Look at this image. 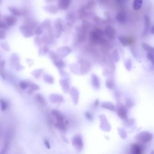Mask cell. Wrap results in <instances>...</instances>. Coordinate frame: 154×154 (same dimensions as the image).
<instances>
[{"mask_svg": "<svg viewBox=\"0 0 154 154\" xmlns=\"http://www.w3.org/2000/svg\"><path fill=\"white\" fill-rule=\"evenodd\" d=\"M20 30L21 31L22 35L24 37H29L33 36V32L32 31V29L28 27L25 25L20 26Z\"/></svg>", "mask_w": 154, "mask_h": 154, "instance_id": "6", "label": "cell"}, {"mask_svg": "<svg viewBox=\"0 0 154 154\" xmlns=\"http://www.w3.org/2000/svg\"><path fill=\"white\" fill-rule=\"evenodd\" d=\"M143 0H134L132 3L133 9L135 10H138L142 8Z\"/></svg>", "mask_w": 154, "mask_h": 154, "instance_id": "18", "label": "cell"}, {"mask_svg": "<svg viewBox=\"0 0 154 154\" xmlns=\"http://www.w3.org/2000/svg\"><path fill=\"white\" fill-rule=\"evenodd\" d=\"M114 57H115V59H116V57H117V59L118 60H119V56L117 50H115L114 51Z\"/></svg>", "mask_w": 154, "mask_h": 154, "instance_id": "44", "label": "cell"}, {"mask_svg": "<svg viewBox=\"0 0 154 154\" xmlns=\"http://www.w3.org/2000/svg\"><path fill=\"white\" fill-rule=\"evenodd\" d=\"M0 17H1V15H0Z\"/></svg>", "mask_w": 154, "mask_h": 154, "instance_id": "51", "label": "cell"}, {"mask_svg": "<svg viewBox=\"0 0 154 154\" xmlns=\"http://www.w3.org/2000/svg\"><path fill=\"white\" fill-rule=\"evenodd\" d=\"M147 57L148 59L151 61V62L153 63V53L152 52H149L147 55Z\"/></svg>", "mask_w": 154, "mask_h": 154, "instance_id": "40", "label": "cell"}, {"mask_svg": "<svg viewBox=\"0 0 154 154\" xmlns=\"http://www.w3.org/2000/svg\"><path fill=\"white\" fill-rule=\"evenodd\" d=\"M116 33V31L115 28L111 26H107L105 28V31H104V33H105L106 36L110 39H113L115 37Z\"/></svg>", "mask_w": 154, "mask_h": 154, "instance_id": "7", "label": "cell"}, {"mask_svg": "<svg viewBox=\"0 0 154 154\" xmlns=\"http://www.w3.org/2000/svg\"><path fill=\"white\" fill-rule=\"evenodd\" d=\"M8 9H9V10L11 12V13L14 15V16H19L22 15V12H21L19 9L16 8V7H9Z\"/></svg>", "mask_w": 154, "mask_h": 154, "instance_id": "21", "label": "cell"}, {"mask_svg": "<svg viewBox=\"0 0 154 154\" xmlns=\"http://www.w3.org/2000/svg\"><path fill=\"white\" fill-rule=\"evenodd\" d=\"M44 80L46 83H49V84H52L54 83V78L51 75H48V74H46V75H44Z\"/></svg>", "mask_w": 154, "mask_h": 154, "instance_id": "24", "label": "cell"}, {"mask_svg": "<svg viewBox=\"0 0 154 154\" xmlns=\"http://www.w3.org/2000/svg\"><path fill=\"white\" fill-rule=\"evenodd\" d=\"M153 138V135L151 132H141L135 137V138L141 143H146L151 141Z\"/></svg>", "mask_w": 154, "mask_h": 154, "instance_id": "2", "label": "cell"}, {"mask_svg": "<svg viewBox=\"0 0 154 154\" xmlns=\"http://www.w3.org/2000/svg\"><path fill=\"white\" fill-rule=\"evenodd\" d=\"M0 75H1V77L2 78H3V79H5V74L4 71V69H1V68H0Z\"/></svg>", "mask_w": 154, "mask_h": 154, "instance_id": "43", "label": "cell"}, {"mask_svg": "<svg viewBox=\"0 0 154 154\" xmlns=\"http://www.w3.org/2000/svg\"><path fill=\"white\" fill-rule=\"evenodd\" d=\"M116 19L120 23H125L126 21V14L124 10H120L116 15Z\"/></svg>", "mask_w": 154, "mask_h": 154, "instance_id": "8", "label": "cell"}, {"mask_svg": "<svg viewBox=\"0 0 154 154\" xmlns=\"http://www.w3.org/2000/svg\"><path fill=\"white\" fill-rule=\"evenodd\" d=\"M55 126L62 131H66V124L65 123H64V121H58L55 124Z\"/></svg>", "mask_w": 154, "mask_h": 154, "instance_id": "23", "label": "cell"}, {"mask_svg": "<svg viewBox=\"0 0 154 154\" xmlns=\"http://www.w3.org/2000/svg\"><path fill=\"white\" fill-rule=\"evenodd\" d=\"M17 22L16 18L14 16H9L5 18V22L6 23L8 26H13V25L16 24Z\"/></svg>", "mask_w": 154, "mask_h": 154, "instance_id": "14", "label": "cell"}, {"mask_svg": "<svg viewBox=\"0 0 154 154\" xmlns=\"http://www.w3.org/2000/svg\"><path fill=\"white\" fill-rule=\"evenodd\" d=\"M142 47L143 48L144 50L148 51V52L153 53V48L151 46H149V45L146 44V43H143V44L142 45Z\"/></svg>", "mask_w": 154, "mask_h": 154, "instance_id": "27", "label": "cell"}, {"mask_svg": "<svg viewBox=\"0 0 154 154\" xmlns=\"http://www.w3.org/2000/svg\"><path fill=\"white\" fill-rule=\"evenodd\" d=\"M48 12L51 13H56L57 12V8L54 6V5H49L48 6Z\"/></svg>", "mask_w": 154, "mask_h": 154, "instance_id": "30", "label": "cell"}, {"mask_svg": "<svg viewBox=\"0 0 154 154\" xmlns=\"http://www.w3.org/2000/svg\"><path fill=\"white\" fill-rule=\"evenodd\" d=\"M96 2H95V0H90L89 1L86 5H85L84 8L85 9V10H93V9H95V6H96Z\"/></svg>", "mask_w": 154, "mask_h": 154, "instance_id": "19", "label": "cell"}, {"mask_svg": "<svg viewBox=\"0 0 154 154\" xmlns=\"http://www.w3.org/2000/svg\"><path fill=\"white\" fill-rule=\"evenodd\" d=\"M103 34L100 30L96 29L91 33L90 36V41L95 44H104L107 41L103 37Z\"/></svg>", "mask_w": 154, "mask_h": 154, "instance_id": "1", "label": "cell"}, {"mask_svg": "<svg viewBox=\"0 0 154 154\" xmlns=\"http://www.w3.org/2000/svg\"><path fill=\"white\" fill-rule=\"evenodd\" d=\"M125 66H126V68L127 70L130 71L131 69V67H132V63H131V60H128V61L125 63Z\"/></svg>", "mask_w": 154, "mask_h": 154, "instance_id": "36", "label": "cell"}, {"mask_svg": "<svg viewBox=\"0 0 154 154\" xmlns=\"http://www.w3.org/2000/svg\"><path fill=\"white\" fill-rule=\"evenodd\" d=\"M118 131L120 134V136L122 138H125L127 137V134L125 130L122 128H118Z\"/></svg>", "mask_w": 154, "mask_h": 154, "instance_id": "31", "label": "cell"}, {"mask_svg": "<svg viewBox=\"0 0 154 154\" xmlns=\"http://www.w3.org/2000/svg\"><path fill=\"white\" fill-rule=\"evenodd\" d=\"M35 33L36 35H40L42 33V29L41 26H37V28L35 30Z\"/></svg>", "mask_w": 154, "mask_h": 154, "instance_id": "37", "label": "cell"}, {"mask_svg": "<svg viewBox=\"0 0 154 154\" xmlns=\"http://www.w3.org/2000/svg\"><path fill=\"white\" fill-rule=\"evenodd\" d=\"M151 33L152 34V35H153V30H154V27H153V26H152V27H151Z\"/></svg>", "mask_w": 154, "mask_h": 154, "instance_id": "49", "label": "cell"}, {"mask_svg": "<svg viewBox=\"0 0 154 154\" xmlns=\"http://www.w3.org/2000/svg\"><path fill=\"white\" fill-rule=\"evenodd\" d=\"M1 46H2V47H3V48L4 49H5V51H10V47H9V45L7 44V43L6 42H3V43H2Z\"/></svg>", "mask_w": 154, "mask_h": 154, "instance_id": "38", "label": "cell"}, {"mask_svg": "<svg viewBox=\"0 0 154 154\" xmlns=\"http://www.w3.org/2000/svg\"><path fill=\"white\" fill-rule=\"evenodd\" d=\"M71 1L72 0H59L57 4L58 9L62 10H67L71 5Z\"/></svg>", "mask_w": 154, "mask_h": 154, "instance_id": "5", "label": "cell"}, {"mask_svg": "<svg viewBox=\"0 0 154 154\" xmlns=\"http://www.w3.org/2000/svg\"><path fill=\"white\" fill-rule=\"evenodd\" d=\"M144 24H145V34L147 33L150 29L151 26V20L148 16H144Z\"/></svg>", "mask_w": 154, "mask_h": 154, "instance_id": "22", "label": "cell"}, {"mask_svg": "<svg viewBox=\"0 0 154 154\" xmlns=\"http://www.w3.org/2000/svg\"><path fill=\"white\" fill-rule=\"evenodd\" d=\"M99 104V99L95 100V103H94V105L95 106V107H97V106H98Z\"/></svg>", "mask_w": 154, "mask_h": 154, "instance_id": "47", "label": "cell"}, {"mask_svg": "<svg viewBox=\"0 0 154 154\" xmlns=\"http://www.w3.org/2000/svg\"><path fill=\"white\" fill-rule=\"evenodd\" d=\"M44 143H45V146H46V147L48 148V149H50L51 146H50V145H49V143L48 141H47V140H45Z\"/></svg>", "mask_w": 154, "mask_h": 154, "instance_id": "46", "label": "cell"}, {"mask_svg": "<svg viewBox=\"0 0 154 154\" xmlns=\"http://www.w3.org/2000/svg\"><path fill=\"white\" fill-rule=\"evenodd\" d=\"M72 143L75 149L78 151H81L83 148V138L81 135L77 134L72 138Z\"/></svg>", "mask_w": 154, "mask_h": 154, "instance_id": "3", "label": "cell"}, {"mask_svg": "<svg viewBox=\"0 0 154 154\" xmlns=\"http://www.w3.org/2000/svg\"><path fill=\"white\" fill-rule=\"evenodd\" d=\"M52 114L54 116L57 121H64V116L62 115L60 112L57 110H53L52 111Z\"/></svg>", "mask_w": 154, "mask_h": 154, "instance_id": "16", "label": "cell"}, {"mask_svg": "<svg viewBox=\"0 0 154 154\" xmlns=\"http://www.w3.org/2000/svg\"><path fill=\"white\" fill-rule=\"evenodd\" d=\"M49 100L52 103L56 104L57 102H62L64 101L63 97L57 94H52L49 96Z\"/></svg>", "mask_w": 154, "mask_h": 154, "instance_id": "9", "label": "cell"}, {"mask_svg": "<svg viewBox=\"0 0 154 154\" xmlns=\"http://www.w3.org/2000/svg\"><path fill=\"white\" fill-rule=\"evenodd\" d=\"M54 64L58 68H63L64 67V66H65V64H64L63 61L61 60H57L56 61H54Z\"/></svg>", "mask_w": 154, "mask_h": 154, "instance_id": "26", "label": "cell"}, {"mask_svg": "<svg viewBox=\"0 0 154 154\" xmlns=\"http://www.w3.org/2000/svg\"><path fill=\"white\" fill-rule=\"evenodd\" d=\"M101 107L104 108H105V109H108L111 110V111H115L116 110V107L114 105V104H113L111 102H102L101 104Z\"/></svg>", "mask_w": 154, "mask_h": 154, "instance_id": "17", "label": "cell"}, {"mask_svg": "<svg viewBox=\"0 0 154 154\" xmlns=\"http://www.w3.org/2000/svg\"><path fill=\"white\" fill-rule=\"evenodd\" d=\"M86 10H85L84 7H81V8L80 9V10H79V17H80L81 18H84V17H85V16H86L87 15Z\"/></svg>", "mask_w": 154, "mask_h": 154, "instance_id": "29", "label": "cell"}, {"mask_svg": "<svg viewBox=\"0 0 154 154\" xmlns=\"http://www.w3.org/2000/svg\"><path fill=\"white\" fill-rule=\"evenodd\" d=\"M116 110V112L119 117H120L122 119L125 120H126L127 118H128V116H127V110L124 106H123L122 104H117Z\"/></svg>", "mask_w": 154, "mask_h": 154, "instance_id": "4", "label": "cell"}, {"mask_svg": "<svg viewBox=\"0 0 154 154\" xmlns=\"http://www.w3.org/2000/svg\"><path fill=\"white\" fill-rule=\"evenodd\" d=\"M85 117H86L87 119H89V120H92L93 119L92 115H91V114L89 113V112H85Z\"/></svg>", "mask_w": 154, "mask_h": 154, "instance_id": "41", "label": "cell"}, {"mask_svg": "<svg viewBox=\"0 0 154 154\" xmlns=\"http://www.w3.org/2000/svg\"><path fill=\"white\" fill-rule=\"evenodd\" d=\"M92 83L94 89L96 90H98L100 87V84H99V79L98 77L96 75L93 74L92 76Z\"/></svg>", "mask_w": 154, "mask_h": 154, "instance_id": "13", "label": "cell"}, {"mask_svg": "<svg viewBox=\"0 0 154 154\" xmlns=\"http://www.w3.org/2000/svg\"><path fill=\"white\" fill-rule=\"evenodd\" d=\"M55 27H56V35H57V37H58L61 35V33H62V31L63 30V25L62 24V21L60 19H58L56 21V23H55Z\"/></svg>", "mask_w": 154, "mask_h": 154, "instance_id": "11", "label": "cell"}, {"mask_svg": "<svg viewBox=\"0 0 154 154\" xmlns=\"http://www.w3.org/2000/svg\"><path fill=\"white\" fill-rule=\"evenodd\" d=\"M143 148L140 144H134L132 146V152L134 154H140L142 153Z\"/></svg>", "mask_w": 154, "mask_h": 154, "instance_id": "12", "label": "cell"}, {"mask_svg": "<svg viewBox=\"0 0 154 154\" xmlns=\"http://www.w3.org/2000/svg\"><path fill=\"white\" fill-rule=\"evenodd\" d=\"M71 97L73 99L75 104H77L78 103V101L79 98V92L77 89H76L75 87H72L71 90Z\"/></svg>", "mask_w": 154, "mask_h": 154, "instance_id": "10", "label": "cell"}, {"mask_svg": "<svg viewBox=\"0 0 154 154\" xmlns=\"http://www.w3.org/2000/svg\"><path fill=\"white\" fill-rule=\"evenodd\" d=\"M5 33L3 30H0V39H4L5 37Z\"/></svg>", "mask_w": 154, "mask_h": 154, "instance_id": "42", "label": "cell"}, {"mask_svg": "<svg viewBox=\"0 0 154 154\" xmlns=\"http://www.w3.org/2000/svg\"><path fill=\"white\" fill-rule=\"evenodd\" d=\"M1 3V0H0V3Z\"/></svg>", "mask_w": 154, "mask_h": 154, "instance_id": "50", "label": "cell"}, {"mask_svg": "<svg viewBox=\"0 0 154 154\" xmlns=\"http://www.w3.org/2000/svg\"><path fill=\"white\" fill-rule=\"evenodd\" d=\"M118 39L119 40L120 42L121 43V44L123 45V46H126L128 45V42H127V39H126L123 36H119Z\"/></svg>", "mask_w": 154, "mask_h": 154, "instance_id": "28", "label": "cell"}, {"mask_svg": "<svg viewBox=\"0 0 154 154\" xmlns=\"http://www.w3.org/2000/svg\"><path fill=\"white\" fill-rule=\"evenodd\" d=\"M7 25L6 24L5 22H3V21H0V30H2V29H6L7 28Z\"/></svg>", "mask_w": 154, "mask_h": 154, "instance_id": "39", "label": "cell"}, {"mask_svg": "<svg viewBox=\"0 0 154 154\" xmlns=\"http://www.w3.org/2000/svg\"><path fill=\"white\" fill-rule=\"evenodd\" d=\"M132 105H133V104H132V102H131V101H130V99H128V101H127L126 105L129 107H131L132 106Z\"/></svg>", "mask_w": 154, "mask_h": 154, "instance_id": "45", "label": "cell"}, {"mask_svg": "<svg viewBox=\"0 0 154 154\" xmlns=\"http://www.w3.org/2000/svg\"><path fill=\"white\" fill-rule=\"evenodd\" d=\"M60 84L62 85V89L64 91V92L67 93L69 91V81H68V79H61L60 81Z\"/></svg>", "mask_w": 154, "mask_h": 154, "instance_id": "15", "label": "cell"}, {"mask_svg": "<svg viewBox=\"0 0 154 154\" xmlns=\"http://www.w3.org/2000/svg\"><path fill=\"white\" fill-rule=\"evenodd\" d=\"M35 99L36 100V101L39 102V104H41V105H45L46 104V101H45V99L43 98V97L42 96V95H41V94L37 93L35 95Z\"/></svg>", "mask_w": 154, "mask_h": 154, "instance_id": "20", "label": "cell"}, {"mask_svg": "<svg viewBox=\"0 0 154 154\" xmlns=\"http://www.w3.org/2000/svg\"><path fill=\"white\" fill-rule=\"evenodd\" d=\"M106 86L109 89H113L115 87V84L111 80H107L106 82Z\"/></svg>", "mask_w": 154, "mask_h": 154, "instance_id": "35", "label": "cell"}, {"mask_svg": "<svg viewBox=\"0 0 154 154\" xmlns=\"http://www.w3.org/2000/svg\"><path fill=\"white\" fill-rule=\"evenodd\" d=\"M21 88L22 89H26L29 87V83L26 81H21L19 83Z\"/></svg>", "mask_w": 154, "mask_h": 154, "instance_id": "32", "label": "cell"}, {"mask_svg": "<svg viewBox=\"0 0 154 154\" xmlns=\"http://www.w3.org/2000/svg\"><path fill=\"white\" fill-rule=\"evenodd\" d=\"M25 25H26L29 28H31V29H32V28L35 27L36 24H35V22L33 20H29L26 22Z\"/></svg>", "mask_w": 154, "mask_h": 154, "instance_id": "34", "label": "cell"}, {"mask_svg": "<svg viewBox=\"0 0 154 154\" xmlns=\"http://www.w3.org/2000/svg\"><path fill=\"white\" fill-rule=\"evenodd\" d=\"M116 1L119 4H122L123 0H116Z\"/></svg>", "mask_w": 154, "mask_h": 154, "instance_id": "48", "label": "cell"}, {"mask_svg": "<svg viewBox=\"0 0 154 154\" xmlns=\"http://www.w3.org/2000/svg\"><path fill=\"white\" fill-rule=\"evenodd\" d=\"M39 85H37V84H34V83L31 84L30 85V90H28V93L32 94L34 91H35L36 90H39Z\"/></svg>", "mask_w": 154, "mask_h": 154, "instance_id": "25", "label": "cell"}, {"mask_svg": "<svg viewBox=\"0 0 154 154\" xmlns=\"http://www.w3.org/2000/svg\"><path fill=\"white\" fill-rule=\"evenodd\" d=\"M0 104H1V109L2 111H4L7 108V103L4 101L0 99Z\"/></svg>", "mask_w": 154, "mask_h": 154, "instance_id": "33", "label": "cell"}]
</instances>
